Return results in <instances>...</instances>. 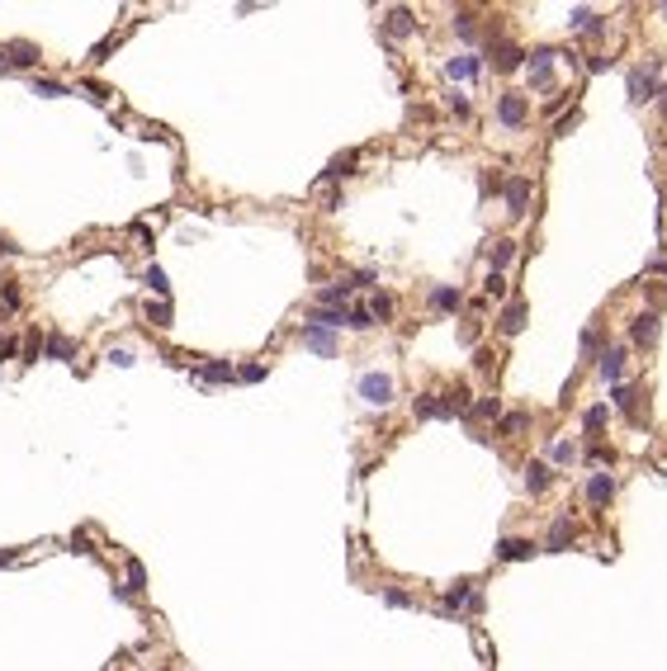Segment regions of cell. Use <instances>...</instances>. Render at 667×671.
I'll use <instances>...</instances> for the list:
<instances>
[{
  "label": "cell",
  "mask_w": 667,
  "mask_h": 671,
  "mask_svg": "<svg viewBox=\"0 0 667 671\" xmlns=\"http://www.w3.org/2000/svg\"><path fill=\"white\" fill-rule=\"evenodd\" d=\"M416 421H445V416H455V402H450V392H426V397H416Z\"/></svg>",
  "instance_id": "cell-1"
},
{
  "label": "cell",
  "mask_w": 667,
  "mask_h": 671,
  "mask_svg": "<svg viewBox=\"0 0 667 671\" xmlns=\"http://www.w3.org/2000/svg\"><path fill=\"white\" fill-rule=\"evenodd\" d=\"M360 397H365L369 406H388L393 402V378L388 374H365L360 378Z\"/></svg>",
  "instance_id": "cell-2"
},
{
  "label": "cell",
  "mask_w": 667,
  "mask_h": 671,
  "mask_svg": "<svg viewBox=\"0 0 667 671\" xmlns=\"http://www.w3.org/2000/svg\"><path fill=\"white\" fill-rule=\"evenodd\" d=\"M554 62H558V52H549V47L530 52V85H535V90H549V80H554Z\"/></svg>",
  "instance_id": "cell-3"
},
{
  "label": "cell",
  "mask_w": 667,
  "mask_h": 671,
  "mask_svg": "<svg viewBox=\"0 0 667 671\" xmlns=\"http://www.w3.org/2000/svg\"><path fill=\"white\" fill-rule=\"evenodd\" d=\"M497 119H502L507 128H525V119H530L525 95H502V99H497Z\"/></svg>",
  "instance_id": "cell-4"
},
{
  "label": "cell",
  "mask_w": 667,
  "mask_h": 671,
  "mask_svg": "<svg viewBox=\"0 0 667 671\" xmlns=\"http://www.w3.org/2000/svg\"><path fill=\"white\" fill-rule=\"evenodd\" d=\"M525 208H530V180H525V175H511L507 180V213L511 218H525Z\"/></svg>",
  "instance_id": "cell-5"
},
{
  "label": "cell",
  "mask_w": 667,
  "mask_h": 671,
  "mask_svg": "<svg viewBox=\"0 0 667 671\" xmlns=\"http://www.w3.org/2000/svg\"><path fill=\"white\" fill-rule=\"evenodd\" d=\"M43 355L57 359V364H71V359H76V341H71L66 331H48V341H43Z\"/></svg>",
  "instance_id": "cell-6"
},
{
  "label": "cell",
  "mask_w": 667,
  "mask_h": 671,
  "mask_svg": "<svg viewBox=\"0 0 667 671\" xmlns=\"http://www.w3.org/2000/svg\"><path fill=\"white\" fill-rule=\"evenodd\" d=\"M303 345H308V350H318V355H336V336L327 327H313V322L303 327Z\"/></svg>",
  "instance_id": "cell-7"
},
{
  "label": "cell",
  "mask_w": 667,
  "mask_h": 671,
  "mask_svg": "<svg viewBox=\"0 0 667 671\" xmlns=\"http://www.w3.org/2000/svg\"><path fill=\"white\" fill-rule=\"evenodd\" d=\"M611 497H615V478H611V473H591V483H587V501H591V506H606Z\"/></svg>",
  "instance_id": "cell-8"
},
{
  "label": "cell",
  "mask_w": 667,
  "mask_h": 671,
  "mask_svg": "<svg viewBox=\"0 0 667 671\" xmlns=\"http://www.w3.org/2000/svg\"><path fill=\"white\" fill-rule=\"evenodd\" d=\"M194 378H199V383H227V378H232V364H227V359H208V364L194 369Z\"/></svg>",
  "instance_id": "cell-9"
},
{
  "label": "cell",
  "mask_w": 667,
  "mask_h": 671,
  "mask_svg": "<svg viewBox=\"0 0 667 671\" xmlns=\"http://www.w3.org/2000/svg\"><path fill=\"white\" fill-rule=\"evenodd\" d=\"M478 71H483L478 57H450V62H445V76L450 80H469V76H478Z\"/></svg>",
  "instance_id": "cell-10"
},
{
  "label": "cell",
  "mask_w": 667,
  "mask_h": 671,
  "mask_svg": "<svg viewBox=\"0 0 667 671\" xmlns=\"http://www.w3.org/2000/svg\"><path fill=\"white\" fill-rule=\"evenodd\" d=\"M630 336H635L639 345H653V341H658V313H644V317H635V327H630Z\"/></svg>",
  "instance_id": "cell-11"
},
{
  "label": "cell",
  "mask_w": 667,
  "mask_h": 671,
  "mask_svg": "<svg viewBox=\"0 0 667 671\" xmlns=\"http://www.w3.org/2000/svg\"><path fill=\"white\" fill-rule=\"evenodd\" d=\"M493 57H497V71H516L525 52H521L516 43H497V47H493Z\"/></svg>",
  "instance_id": "cell-12"
},
{
  "label": "cell",
  "mask_w": 667,
  "mask_h": 671,
  "mask_svg": "<svg viewBox=\"0 0 667 671\" xmlns=\"http://www.w3.org/2000/svg\"><path fill=\"white\" fill-rule=\"evenodd\" d=\"M497 558H502V562L530 558V539H502V544H497Z\"/></svg>",
  "instance_id": "cell-13"
},
{
  "label": "cell",
  "mask_w": 667,
  "mask_h": 671,
  "mask_svg": "<svg viewBox=\"0 0 667 671\" xmlns=\"http://www.w3.org/2000/svg\"><path fill=\"white\" fill-rule=\"evenodd\" d=\"M464 298H459V289H431V308H435V313H455V308H459Z\"/></svg>",
  "instance_id": "cell-14"
},
{
  "label": "cell",
  "mask_w": 667,
  "mask_h": 671,
  "mask_svg": "<svg viewBox=\"0 0 667 671\" xmlns=\"http://www.w3.org/2000/svg\"><path fill=\"white\" fill-rule=\"evenodd\" d=\"M5 57H10V66H38V47L33 43H10Z\"/></svg>",
  "instance_id": "cell-15"
},
{
  "label": "cell",
  "mask_w": 667,
  "mask_h": 671,
  "mask_svg": "<svg viewBox=\"0 0 667 671\" xmlns=\"http://www.w3.org/2000/svg\"><path fill=\"white\" fill-rule=\"evenodd\" d=\"M469 600H474V581H464V577L445 591V610H459V605H469Z\"/></svg>",
  "instance_id": "cell-16"
},
{
  "label": "cell",
  "mask_w": 667,
  "mask_h": 671,
  "mask_svg": "<svg viewBox=\"0 0 667 671\" xmlns=\"http://www.w3.org/2000/svg\"><path fill=\"white\" fill-rule=\"evenodd\" d=\"M383 29L393 33V38H407V33L416 29V19H412V10H393V15H388V24H383Z\"/></svg>",
  "instance_id": "cell-17"
},
{
  "label": "cell",
  "mask_w": 667,
  "mask_h": 671,
  "mask_svg": "<svg viewBox=\"0 0 667 671\" xmlns=\"http://www.w3.org/2000/svg\"><path fill=\"white\" fill-rule=\"evenodd\" d=\"M620 374H625V350L615 345V350H606V355H601V378H611V383H615Z\"/></svg>",
  "instance_id": "cell-18"
},
{
  "label": "cell",
  "mask_w": 667,
  "mask_h": 671,
  "mask_svg": "<svg viewBox=\"0 0 667 671\" xmlns=\"http://www.w3.org/2000/svg\"><path fill=\"white\" fill-rule=\"evenodd\" d=\"M630 99H639V104L653 99V71H635L630 76Z\"/></svg>",
  "instance_id": "cell-19"
},
{
  "label": "cell",
  "mask_w": 667,
  "mask_h": 671,
  "mask_svg": "<svg viewBox=\"0 0 667 671\" xmlns=\"http://www.w3.org/2000/svg\"><path fill=\"white\" fill-rule=\"evenodd\" d=\"M350 289H355V284H327V289L318 294V303L322 308H341V303L350 298Z\"/></svg>",
  "instance_id": "cell-20"
},
{
  "label": "cell",
  "mask_w": 667,
  "mask_h": 671,
  "mask_svg": "<svg viewBox=\"0 0 667 671\" xmlns=\"http://www.w3.org/2000/svg\"><path fill=\"white\" fill-rule=\"evenodd\" d=\"M568 539H572V520H568V515H558L554 525H549V548L558 553V548L568 544Z\"/></svg>",
  "instance_id": "cell-21"
},
{
  "label": "cell",
  "mask_w": 667,
  "mask_h": 671,
  "mask_svg": "<svg viewBox=\"0 0 667 671\" xmlns=\"http://www.w3.org/2000/svg\"><path fill=\"white\" fill-rule=\"evenodd\" d=\"M525 327V303H511L507 313H502V336H516Z\"/></svg>",
  "instance_id": "cell-22"
},
{
  "label": "cell",
  "mask_w": 667,
  "mask_h": 671,
  "mask_svg": "<svg viewBox=\"0 0 667 671\" xmlns=\"http://www.w3.org/2000/svg\"><path fill=\"white\" fill-rule=\"evenodd\" d=\"M355 161H360V152H341V157H336L332 166H327V180H346Z\"/></svg>",
  "instance_id": "cell-23"
},
{
  "label": "cell",
  "mask_w": 667,
  "mask_h": 671,
  "mask_svg": "<svg viewBox=\"0 0 667 671\" xmlns=\"http://www.w3.org/2000/svg\"><path fill=\"white\" fill-rule=\"evenodd\" d=\"M365 308H369V317H374V322H388V317H393V298H388V294H374Z\"/></svg>",
  "instance_id": "cell-24"
},
{
  "label": "cell",
  "mask_w": 667,
  "mask_h": 671,
  "mask_svg": "<svg viewBox=\"0 0 667 671\" xmlns=\"http://www.w3.org/2000/svg\"><path fill=\"white\" fill-rule=\"evenodd\" d=\"M33 95H43V99H62V95H71V90H66L62 80H48V76H38V80H33Z\"/></svg>",
  "instance_id": "cell-25"
},
{
  "label": "cell",
  "mask_w": 667,
  "mask_h": 671,
  "mask_svg": "<svg viewBox=\"0 0 667 671\" xmlns=\"http://www.w3.org/2000/svg\"><path fill=\"white\" fill-rule=\"evenodd\" d=\"M525 487H530V492H544V487H549V464H530V469H525Z\"/></svg>",
  "instance_id": "cell-26"
},
{
  "label": "cell",
  "mask_w": 667,
  "mask_h": 671,
  "mask_svg": "<svg viewBox=\"0 0 667 671\" xmlns=\"http://www.w3.org/2000/svg\"><path fill=\"white\" fill-rule=\"evenodd\" d=\"M143 284H147V289H152V294H161V298L171 294V284H166V270H161V265H147Z\"/></svg>",
  "instance_id": "cell-27"
},
{
  "label": "cell",
  "mask_w": 667,
  "mask_h": 671,
  "mask_svg": "<svg viewBox=\"0 0 667 671\" xmlns=\"http://www.w3.org/2000/svg\"><path fill=\"white\" fill-rule=\"evenodd\" d=\"M346 327H350V331H369V327H374V317H369V308H365V303L346 313Z\"/></svg>",
  "instance_id": "cell-28"
},
{
  "label": "cell",
  "mask_w": 667,
  "mask_h": 671,
  "mask_svg": "<svg viewBox=\"0 0 667 671\" xmlns=\"http://www.w3.org/2000/svg\"><path fill=\"white\" fill-rule=\"evenodd\" d=\"M147 586V567L138 558H128V591H143Z\"/></svg>",
  "instance_id": "cell-29"
},
{
  "label": "cell",
  "mask_w": 667,
  "mask_h": 671,
  "mask_svg": "<svg viewBox=\"0 0 667 671\" xmlns=\"http://www.w3.org/2000/svg\"><path fill=\"white\" fill-rule=\"evenodd\" d=\"M511 255H516V241H497V250H493V274L502 265H511Z\"/></svg>",
  "instance_id": "cell-30"
},
{
  "label": "cell",
  "mask_w": 667,
  "mask_h": 671,
  "mask_svg": "<svg viewBox=\"0 0 667 671\" xmlns=\"http://www.w3.org/2000/svg\"><path fill=\"white\" fill-rule=\"evenodd\" d=\"M147 322L152 327H171V308L166 303H147Z\"/></svg>",
  "instance_id": "cell-31"
},
{
  "label": "cell",
  "mask_w": 667,
  "mask_h": 671,
  "mask_svg": "<svg viewBox=\"0 0 667 671\" xmlns=\"http://www.w3.org/2000/svg\"><path fill=\"white\" fill-rule=\"evenodd\" d=\"M237 378H241V383H260V378H265V364H241Z\"/></svg>",
  "instance_id": "cell-32"
},
{
  "label": "cell",
  "mask_w": 667,
  "mask_h": 671,
  "mask_svg": "<svg viewBox=\"0 0 667 671\" xmlns=\"http://www.w3.org/2000/svg\"><path fill=\"white\" fill-rule=\"evenodd\" d=\"M554 459H558V464H572V459H577V445H572V440H558V445H554Z\"/></svg>",
  "instance_id": "cell-33"
},
{
  "label": "cell",
  "mask_w": 667,
  "mask_h": 671,
  "mask_svg": "<svg viewBox=\"0 0 667 671\" xmlns=\"http://www.w3.org/2000/svg\"><path fill=\"white\" fill-rule=\"evenodd\" d=\"M474 416H502V402H497V397H483V402L474 406Z\"/></svg>",
  "instance_id": "cell-34"
},
{
  "label": "cell",
  "mask_w": 667,
  "mask_h": 671,
  "mask_svg": "<svg viewBox=\"0 0 667 671\" xmlns=\"http://www.w3.org/2000/svg\"><path fill=\"white\" fill-rule=\"evenodd\" d=\"M525 421H530L525 411H511L507 421H502V430H507V435H516V430H525Z\"/></svg>",
  "instance_id": "cell-35"
},
{
  "label": "cell",
  "mask_w": 667,
  "mask_h": 671,
  "mask_svg": "<svg viewBox=\"0 0 667 671\" xmlns=\"http://www.w3.org/2000/svg\"><path fill=\"white\" fill-rule=\"evenodd\" d=\"M0 303H5L10 313H15V308H19V289H15V284H0Z\"/></svg>",
  "instance_id": "cell-36"
},
{
  "label": "cell",
  "mask_w": 667,
  "mask_h": 671,
  "mask_svg": "<svg viewBox=\"0 0 667 671\" xmlns=\"http://www.w3.org/2000/svg\"><path fill=\"white\" fill-rule=\"evenodd\" d=\"M455 29H459L464 38H474V33H478V24H474V15H455Z\"/></svg>",
  "instance_id": "cell-37"
},
{
  "label": "cell",
  "mask_w": 667,
  "mask_h": 671,
  "mask_svg": "<svg viewBox=\"0 0 667 671\" xmlns=\"http://www.w3.org/2000/svg\"><path fill=\"white\" fill-rule=\"evenodd\" d=\"M601 421H606V406H591V411H587V430H591V435L601 430Z\"/></svg>",
  "instance_id": "cell-38"
},
{
  "label": "cell",
  "mask_w": 667,
  "mask_h": 671,
  "mask_svg": "<svg viewBox=\"0 0 667 671\" xmlns=\"http://www.w3.org/2000/svg\"><path fill=\"white\" fill-rule=\"evenodd\" d=\"M109 359L119 364V369H128V364H138V359H133V350H124V345H119V350H109Z\"/></svg>",
  "instance_id": "cell-39"
},
{
  "label": "cell",
  "mask_w": 667,
  "mask_h": 671,
  "mask_svg": "<svg viewBox=\"0 0 667 671\" xmlns=\"http://www.w3.org/2000/svg\"><path fill=\"white\" fill-rule=\"evenodd\" d=\"M383 600H388V605H393V610L412 605V596H407V591H383Z\"/></svg>",
  "instance_id": "cell-40"
},
{
  "label": "cell",
  "mask_w": 667,
  "mask_h": 671,
  "mask_svg": "<svg viewBox=\"0 0 667 671\" xmlns=\"http://www.w3.org/2000/svg\"><path fill=\"white\" fill-rule=\"evenodd\" d=\"M38 350H43V341H38V331H29V341H24V359H38Z\"/></svg>",
  "instance_id": "cell-41"
},
{
  "label": "cell",
  "mask_w": 667,
  "mask_h": 671,
  "mask_svg": "<svg viewBox=\"0 0 667 671\" xmlns=\"http://www.w3.org/2000/svg\"><path fill=\"white\" fill-rule=\"evenodd\" d=\"M450 109L459 114V119H469V99H464V95H450Z\"/></svg>",
  "instance_id": "cell-42"
},
{
  "label": "cell",
  "mask_w": 667,
  "mask_h": 671,
  "mask_svg": "<svg viewBox=\"0 0 667 671\" xmlns=\"http://www.w3.org/2000/svg\"><path fill=\"white\" fill-rule=\"evenodd\" d=\"M502 289H507V284H502V274H488V294L502 298Z\"/></svg>",
  "instance_id": "cell-43"
},
{
  "label": "cell",
  "mask_w": 667,
  "mask_h": 671,
  "mask_svg": "<svg viewBox=\"0 0 667 671\" xmlns=\"http://www.w3.org/2000/svg\"><path fill=\"white\" fill-rule=\"evenodd\" d=\"M0 562H19V553H15V548H5V553H0Z\"/></svg>",
  "instance_id": "cell-44"
},
{
  "label": "cell",
  "mask_w": 667,
  "mask_h": 671,
  "mask_svg": "<svg viewBox=\"0 0 667 671\" xmlns=\"http://www.w3.org/2000/svg\"><path fill=\"white\" fill-rule=\"evenodd\" d=\"M0 355H5V341H0Z\"/></svg>",
  "instance_id": "cell-45"
},
{
  "label": "cell",
  "mask_w": 667,
  "mask_h": 671,
  "mask_svg": "<svg viewBox=\"0 0 667 671\" xmlns=\"http://www.w3.org/2000/svg\"><path fill=\"white\" fill-rule=\"evenodd\" d=\"M663 95H667V90H663ZM663 109H667V99H663Z\"/></svg>",
  "instance_id": "cell-46"
}]
</instances>
